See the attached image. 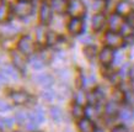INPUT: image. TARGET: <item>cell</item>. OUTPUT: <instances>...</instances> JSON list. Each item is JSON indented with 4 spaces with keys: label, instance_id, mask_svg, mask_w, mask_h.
<instances>
[{
    "label": "cell",
    "instance_id": "cell-1",
    "mask_svg": "<svg viewBox=\"0 0 134 132\" xmlns=\"http://www.w3.org/2000/svg\"><path fill=\"white\" fill-rule=\"evenodd\" d=\"M32 10H33V6L29 0L19 1V3L14 6V13L16 14V16H19V17L29 16V15H31Z\"/></svg>",
    "mask_w": 134,
    "mask_h": 132
},
{
    "label": "cell",
    "instance_id": "cell-2",
    "mask_svg": "<svg viewBox=\"0 0 134 132\" xmlns=\"http://www.w3.org/2000/svg\"><path fill=\"white\" fill-rule=\"evenodd\" d=\"M17 47H19V51H20L22 54H32L35 52V43H33L32 38L30 36H24V37L20 38V41L17 43Z\"/></svg>",
    "mask_w": 134,
    "mask_h": 132
},
{
    "label": "cell",
    "instance_id": "cell-3",
    "mask_svg": "<svg viewBox=\"0 0 134 132\" xmlns=\"http://www.w3.org/2000/svg\"><path fill=\"white\" fill-rule=\"evenodd\" d=\"M105 42L107 47H110V48H118L123 43V36H121L119 33L114 32V31H110L106 33Z\"/></svg>",
    "mask_w": 134,
    "mask_h": 132
},
{
    "label": "cell",
    "instance_id": "cell-4",
    "mask_svg": "<svg viewBox=\"0 0 134 132\" xmlns=\"http://www.w3.org/2000/svg\"><path fill=\"white\" fill-rule=\"evenodd\" d=\"M44 120V115L42 112L41 109H37L36 111L29 114V119H27V122H26V127L29 130H33L35 127H37L38 125L41 124L42 121Z\"/></svg>",
    "mask_w": 134,
    "mask_h": 132
},
{
    "label": "cell",
    "instance_id": "cell-5",
    "mask_svg": "<svg viewBox=\"0 0 134 132\" xmlns=\"http://www.w3.org/2000/svg\"><path fill=\"white\" fill-rule=\"evenodd\" d=\"M53 17V10L51 8V4L47 1H43L40 9V20L42 25H48L51 24Z\"/></svg>",
    "mask_w": 134,
    "mask_h": 132
},
{
    "label": "cell",
    "instance_id": "cell-6",
    "mask_svg": "<svg viewBox=\"0 0 134 132\" xmlns=\"http://www.w3.org/2000/svg\"><path fill=\"white\" fill-rule=\"evenodd\" d=\"M68 13L73 17H81L85 14V5L80 0H71L68 5Z\"/></svg>",
    "mask_w": 134,
    "mask_h": 132
},
{
    "label": "cell",
    "instance_id": "cell-7",
    "mask_svg": "<svg viewBox=\"0 0 134 132\" xmlns=\"http://www.w3.org/2000/svg\"><path fill=\"white\" fill-rule=\"evenodd\" d=\"M68 30L71 35H80L84 30V22L80 17H73L68 25Z\"/></svg>",
    "mask_w": 134,
    "mask_h": 132
},
{
    "label": "cell",
    "instance_id": "cell-8",
    "mask_svg": "<svg viewBox=\"0 0 134 132\" xmlns=\"http://www.w3.org/2000/svg\"><path fill=\"white\" fill-rule=\"evenodd\" d=\"M11 58H12L14 66L16 67L20 72H25V69H26V59H25L24 54L21 53V52L14 51L11 53Z\"/></svg>",
    "mask_w": 134,
    "mask_h": 132
},
{
    "label": "cell",
    "instance_id": "cell-9",
    "mask_svg": "<svg viewBox=\"0 0 134 132\" xmlns=\"http://www.w3.org/2000/svg\"><path fill=\"white\" fill-rule=\"evenodd\" d=\"M10 98L17 105H22V104H26L30 101V95L26 91H14L10 94Z\"/></svg>",
    "mask_w": 134,
    "mask_h": 132
},
{
    "label": "cell",
    "instance_id": "cell-10",
    "mask_svg": "<svg viewBox=\"0 0 134 132\" xmlns=\"http://www.w3.org/2000/svg\"><path fill=\"white\" fill-rule=\"evenodd\" d=\"M132 3L130 1H128V0H121L119 3L117 4V6H116V11H117L118 15H121V16H123V15H129L130 13H132Z\"/></svg>",
    "mask_w": 134,
    "mask_h": 132
},
{
    "label": "cell",
    "instance_id": "cell-11",
    "mask_svg": "<svg viewBox=\"0 0 134 132\" xmlns=\"http://www.w3.org/2000/svg\"><path fill=\"white\" fill-rule=\"evenodd\" d=\"M113 51L112 48L110 47H105V48H102V51L100 52V62L102 64H105V66H108L112 61H113Z\"/></svg>",
    "mask_w": 134,
    "mask_h": 132
},
{
    "label": "cell",
    "instance_id": "cell-12",
    "mask_svg": "<svg viewBox=\"0 0 134 132\" xmlns=\"http://www.w3.org/2000/svg\"><path fill=\"white\" fill-rule=\"evenodd\" d=\"M108 24H110L111 31L118 32L119 29H121L122 25H123V20H122V17H121V15H118V14H113V15H111L110 20H108Z\"/></svg>",
    "mask_w": 134,
    "mask_h": 132
},
{
    "label": "cell",
    "instance_id": "cell-13",
    "mask_svg": "<svg viewBox=\"0 0 134 132\" xmlns=\"http://www.w3.org/2000/svg\"><path fill=\"white\" fill-rule=\"evenodd\" d=\"M105 16H103V14H96V15H93L92 20H91V26H92V30L93 31H100V30L105 25Z\"/></svg>",
    "mask_w": 134,
    "mask_h": 132
},
{
    "label": "cell",
    "instance_id": "cell-14",
    "mask_svg": "<svg viewBox=\"0 0 134 132\" xmlns=\"http://www.w3.org/2000/svg\"><path fill=\"white\" fill-rule=\"evenodd\" d=\"M79 130L80 132H96L95 125L90 119H81L79 121Z\"/></svg>",
    "mask_w": 134,
    "mask_h": 132
},
{
    "label": "cell",
    "instance_id": "cell-15",
    "mask_svg": "<svg viewBox=\"0 0 134 132\" xmlns=\"http://www.w3.org/2000/svg\"><path fill=\"white\" fill-rule=\"evenodd\" d=\"M51 8L58 14H63L68 10V4L65 0H52L51 3Z\"/></svg>",
    "mask_w": 134,
    "mask_h": 132
},
{
    "label": "cell",
    "instance_id": "cell-16",
    "mask_svg": "<svg viewBox=\"0 0 134 132\" xmlns=\"http://www.w3.org/2000/svg\"><path fill=\"white\" fill-rule=\"evenodd\" d=\"M10 17V6L8 3L3 1L0 4V24H4Z\"/></svg>",
    "mask_w": 134,
    "mask_h": 132
},
{
    "label": "cell",
    "instance_id": "cell-17",
    "mask_svg": "<svg viewBox=\"0 0 134 132\" xmlns=\"http://www.w3.org/2000/svg\"><path fill=\"white\" fill-rule=\"evenodd\" d=\"M37 83L42 87H49L53 84V78L49 74H40L36 77Z\"/></svg>",
    "mask_w": 134,
    "mask_h": 132
},
{
    "label": "cell",
    "instance_id": "cell-18",
    "mask_svg": "<svg viewBox=\"0 0 134 132\" xmlns=\"http://www.w3.org/2000/svg\"><path fill=\"white\" fill-rule=\"evenodd\" d=\"M119 32L122 33L121 36H124V37H128L130 35H133V25L130 22H123L122 27L119 29Z\"/></svg>",
    "mask_w": 134,
    "mask_h": 132
},
{
    "label": "cell",
    "instance_id": "cell-19",
    "mask_svg": "<svg viewBox=\"0 0 134 132\" xmlns=\"http://www.w3.org/2000/svg\"><path fill=\"white\" fill-rule=\"evenodd\" d=\"M58 41H59V36L54 31H48V32L46 33V42L49 46L55 45V43H58Z\"/></svg>",
    "mask_w": 134,
    "mask_h": 132
},
{
    "label": "cell",
    "instance_id": "cell-20",
    "mask_svg": "<svg viewBox=\"0 0 134 132\" xmlns=\"http://www.w3.org/2000/svg\"><path fill=\"white\" fill-rule=\"evenodd\" d=\"M118 112V105L117 103H114V101H111V103H107L106 105V114L108 116H116Z\"/></svg>",
    "mask_w": 134,
    "mask_h": 132
},
{
    "label": "cell",
    "instance_id": "cell-21",
    "mask_svg": "<svg viewBox=\"0 0 134 132\" xmlns=\"http://www.w3.org/2000/svg\"><path fill=\"white\" fill-rule=\"evenodd\" d=\"M47 62L43 56H38V57H33L31 59V66L35 68V69H41L42 67L44 66V63Z\"/></svg>",
    "mask_w": 134,
    "mask_h": 132
},
{
    "label": "cell",
    "instance_id": "cell-22",
    "mask_svg": "<svg viewBox=\"0 0 134 132\" xmlns=\"http://www.w3.org/2000/svg\"><path fill=\"white\" fill-rule=\"evenodd\" d=\"M73 116L75 119H81L82 116L85 115V111H84V109L81 107V105H79V104H75L73 106Z\"/></svg>",
    "mask_w": 134,
    "mask_h": 132
},
{
    "label": "cell",
    "instance_id": "cell-23",
    "mask_svg": "<svg viewBox=\"0 0 134 132\" xmlns=\"http://www.w3.org/2000/svg\"><path fill=\"white\" fill-rule=\"evenodd\" d=\"M84 53H85L86 58L92 59V58L96 56V48H95L93 46H86L85 48H84Z\"/></svg>",
    "mask_w": 134,
    "mask_h": 132
},
{
    "label": "cell",
    "instance_id": "cell-24",
    "mask_svg": "<svg viewBox=\"0 0 134 132\" xmlns=\"http://www.w3.org/2000/svg\"><path fill=\"white\" fill-rule=\"evenodd\" d=\"M27 119H29V114H25V112H22V111L16 114V121L19 125H26Z\"/></svg>",
    "mask_w": 134,
    "mask_h": 132
},
{
    "label": "cell",
    "instance_id": "cell-25",
    "mask_svg": "<svg viewBox=\"0 0 134 132\" xmlns=\"http://www.w3.org/2000/svg\"><path fill=\"white\" fill-rule=\"evenodd\" d=\"M124 100L129 105H134V90H132V89L126 90V93H124Z\"/></svg>",
    "mask_w": 134,
    "mask_h": 132
},
{
    "label": "cell",
    "instance_id": "cell-26",
    "mask_svg": "<svg viewBox=\"0 0 134 132\" xmlns=\"http://www.w3.org/2000/svg\"><path fill=\"white\" fill-rule=\"evenodd\" d=\"M119 116H121V119L124 120V121H129V120L133 117V112L130 111L129 109H122V111L119 112Z\"/></svg>",
    "mask_w": 134,
    "mask_h": 132
},
{
    "label": "cell",
    "instance_id": "cell-27",
    "mask_svg": "<svg viewBox=\"0 0 134 132\" xmlns=\"http://www.w3.org/2000/svg\"><path fill=\"white\" fill-rule=\"evenodd\" d=\"M14 125V121L9 117H1L0 119V127L3 128H10Z\"/></svg>",
    "mask_w": 134,
    "mask_h": 132
},
{
    "label": "cell",
    "instance_id": "cell-28",
    "mask_svg": "<svg viewBox=\"0 0 134 132\" xmlns=\"http://www.w3.org/2000/svg\"><path fill=\"white\" fill-rule=\"evenodd\" d=\"M51 115H52L53 119L59 120V117H60V110L57 109V107H53L52 110H51Z\"/></svg>",
    "mask_w": 134,
    "mask_h": 132
},
{
    "label": "cell",
    "instance_id": "cell-29",
    "mask_svg": "<svg viewBox=\"0 0 134 132\" xmlns=\"http://www.w3.org/2000/svg\"><path fill=\"white\" fill-rule=\"evenodd\" d=\"M85 111V114L89 117H93V116H96V110H95V107H92V106H87V109L86 110H84Z\"/></svg>",
    "mask_w": 134,
    "mask_h": 132
},
{
    "label": "cell",
    "instance_id": "cell-30",
    "mask_svg": "<svg viewBox=\"0 0 134 132\" xmlns=\"http://www.w3.org/2000/svg\"><path fill=\"white\" fill-rule=\"evenodd\" d=\"M86 100V96L82 93H77L76 94V104H79V105H81L82 103H85Z\"/></svg>",
    "mask_w": 134,
    "mask_h": 132
},
{
    "label": "cell",
    "instance_id": "cell-31",
    "mask_svg": "<svg viewBox=\"0 0 134 132\" xmlns=\"http://www.w3.org/2000/svg\"><path fill=\"white\" fill-rule=\"evenodd\" d=\"M92 8L95 9V10H100V9H102L103 8V1H102V0H95V1H93Z\"/></svg>",
    "mask_w": 134,
    "mask_h": 132
},
{
    "label": "cell",
    "instance_id": "cell-32",
    "mask_svg": "<svg viewBox=\"0 0 134 132\" xmlns=\"http://www.w3.org/2000/svg\"><path fill=\"white\" fill-rule=\"evenodd\" d=\"M9 109H10V106L5 101H0V111H6Z\"/></svg>",
    "mask_w": 134,
    "mask_h": 132
},
{
    "label": "cell",
    "instance_id": "cell-33",
    "mask_svg": "<svg viewBox=\"0 0 134 132\" xmlns=\"http://www.w3.org/2000/svg\"><path fill=\"white\" fill-rule=\"evenodd\" d=\"M37 40L40 42L43 41V30L42 29H37Z\"/></svg>",
    "mask_w": 134,
    "mask_h": 132
},
{
    "label": "cell",
    "instance_id": "cell-34",
    "mask_svg": "<svg viewBox=\"0 0 134 132\" xmlns=\"http://www.w3.org/2000/svg\"><path fill=\"white\" fill-rule=\"evenodd\" d=\"M112 132H128V131H127V128L124 126H117V127H114L112 130Z\"/></svg>",
    "mask_w": 134,
    "mask_h": 132
},
{
    "label": "cell",
    "instance_id": "cell-35",
    "mask_svg": "<svg viewBox=\"0 0 134 132\" xmlns=\"http://www.w3.org/2000/svg\"><path fill=\"white\" fill-rule=\"evenodd\" d=\"M121 58H122V56H121V54H117V57L114 58L113 57V61H114V64H116V66H119V64H121Z\"/></svg>",
    "mask_w": 134,
    "mask_h": 132
},
{
    "label": "cell",
    "instance_id": "cell-36",
    "mask_svg": "<svg viewBox=\"0 0 134 132\" xmlns=\"http://www.w3.org/2000/svg\"><path fill=\"white\" fill-rule=\"evenodd\" d=\"M129 77H130L132 80H134V67H132V68L129 69Z\"/></svg>",
    "mask_w": 134,
    "mask_h": 132
},
{
    "label": "cell",
    "instance_id": "cell-37",
    "mask_svg": "<svg viewBox=\"0 0 134 132\" xmlns=\"http://www.w3.org/2000/svg\"><path fill=\"white\" fill-rule=\"evenodd\" d=\"M35 132H41V131H35Z\"/></svg>",
    "mask_w": 134,
    "mask_h": 132
},
{
    "label": "cell",
    "instance_id": "cell-38",
    "mask_svg": "<svg viewBox=\"0 0 134 132\" xmlns=\"http://www.w3.org/2000/svg\"><path fill=\"white\" fill-rule=\"evenodd\" d=\"M19 1H24V0H19Z\"/></svg>",
    "mask_w": 134,
    "mask_h": 132
},
{
    "label": "cell",
    "instance_id": "cell-39",
    "mask_svg": "<svg viewBox=\"0 0 134 132\" xmlns=\"http://www.w3.org/2000/svg\"><path fill=\"white\" fill-rule=\"evenodd\" d=\"M14 132H19V131H14Z\"/></svg>",
    "mask_w": 134,
    "mask_h": 132
},
{
    "label": "cell",
    "instance_id": "cell-40",
    "mask_svg": "<svg viewBox=\"0 0 134 132\" xmlns=\"http://www.w3.org/2000/svg\"><path fill=\"white\" fill-rule=\"evenodd\" d=\"M65 1H68V0H65Z\"/></svg>",
    "mask_w": 134,
    "mask_h": 132
},
{
    "label": "cell",
    "instance_id": "cell-41",
    "mask_svg": "<svg viewBox=\"0 0 134 132\" xmlns=\"http://www.w3.org/2000/svg\"><path fill=\"white\" fill-rule=\"evenodd\" d=\"M0 132H1V130H0Z\"/></svg>",
    "mask_w": 134,
    "mask_h": 132
}]
</instances>
